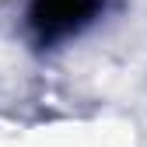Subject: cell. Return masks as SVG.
Here are the masks:
<instances>
[{
	"label": "cell",
	"instance_id": "cell-1",
	"mask_svg": "<svg viewBox=\"0 0 147 147\" xmlns=\"http://www.w3.org/2000/svg\"><path fill=\"white\" fill-rule=\"evenodd\" d=\"M95 11V0H35L32 18L42 35H67Z\"/></svg>",
	"mask_w": 147,
	"mask_h": 147
}]
</instances>
